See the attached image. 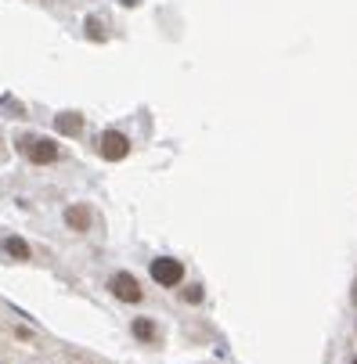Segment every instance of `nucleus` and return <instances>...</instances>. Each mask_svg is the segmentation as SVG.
Here are the masks:
<instances>
[{
  "instance_id": "3",
  "label": "nucleus",
  "mask_w": 357,
  "mask_h": 364,
  "mask_svg": "<svg viewBox=\"0 0 357 364\" xmlns=\"http://www.w3.org/2000/svg\"><path fill=\"white\" fill-rule=\"evenodd\" d=\"M97 151H101V159L119 163V159H127V155H130V141L123 134H116V130H105V134H101V141H97Z\"/></svg>"
},
{
  "instance_id": "8",
  "label": "nucleus",
  "mask_w": 357,
  "mask_h": 364,
  "mask_svg": "<svg viewBox=\"0 0 357 364\" xmlns=\"http://www.w3.org/2000/svg\"><path fill=\"white\" fill-rule=\"evenodd\" d=\"M134 336L144 339V343H159V328L151 325L148 318H137V321H134Z\"/></svg>"
},
{
  "instance_id": "7",
  "label": "nucleus",
  "mask_w": 357,
  "mask_h": 364,
  "mask_svg": "<svg viewBox=\"0 0 357 364\" xmlns=\"http://www.w3.org/2000/svg\"><path fill=\"white\" fill-rule=\"evenodd\" d=\"M55 127H58V134L76 137V134L83 130V116H80V112H62V116H55Z\"/></svg>"
},
{
  "instance_id": "10",
  "label": "nucleus",
  "mask_w": 357,
  "mask_h": 364,
  "mask_svg": "<svg viewBox=\"0 0 357 364\" xmlns=\"http://www.w3.org/2000/svg\"><path fill=\"white\" fill-rule=\"evenodd\" d=\"M8 159V148H4V137H0V163Z\"/></svg>"
},
{
  "instance_id": "5",
  "label": "nucleus",
  "mask_w": 357,
  "mask_h": 364,
  "mask_svg": "<svg viewBox=\"0 0 357 364\" xmlns=\"http://www.w3.org/2000/svg\"><path fill=\"white\" fill-rule=\"evenodd\" d=\"M0 249H4L11 259H22V264H29V259H33V249H29V242H22L18 235H8L4 242H0Z\"/></svg>"
},
{
  "instance_id": "13",
  "label": "nucleus",
  "mask_w": 357,
  "mask_h": 364,
  "mask_svg": "<svg viewBox=\"0 0 357 364\" xmlns=\"http://www.w3.org/2000/svg\"><path fill=\"white\" fill-rule=\"evenodd\" d=\"M353 364H357V360H353Z\"/></svg>"
},
{
  "instance_id": "11",
  "label": "nucleus",
  "mask_w": 357,
  "mask_h": 364,
  "mask_svg": "<svg viewBox=\"0 0 357 364\" xmlns=\"http://www.w3.org/2000/svg\"><path fill=\"white\" fill-rule=\"evenodd\" d=\"M353 306H357V282H353Z\"/></svg>"
},
{
  "instance_id": "2",
  "label": "nucleus",
  "mask_w": 357,
  "mask_h": 364,
  "mask_svg": "<svg viewBox=\"0 0 357 364\" xmlns=\"http://www.w3.org/2000/svg\"><path fill=\"white\" fill-rule=\"evenodd\" d=\"M151 278H156L159 285H166V289H174L184 278V264L181 259H170V256H159V259H151Z\"/></svg>"
},
{
  "instance_id": "12",
  "label": "nucleus",
  "mask_w": 357,
  "mask_h": 364,
  "mask_svg": "<svg viewBox=\"0 0 357 364\" xmlns=\"http://www.w3.org/2000/svg\"><path fill=\"white\" fill-rule=\"evenodd\" d=\"M123 4H127V8H134V4H137V0H123Z\"/></svg>"
},
{
  "instance_id": "4",
  "label": "nucleus",
  "mask_w": 357,
  "mask_h": 364,
  "mask_svg": "<svg viewBox=\"0 0 357 364\" xmlns=\"http://www.w3.org/2000/svg\"><path fill=\"white\" fill-rule=\"evenodd\" d=\"M109 289H112V296H116V299H123V303H141V296H144L134 274H112Z\"/></svg>"
},
{
  "instance_id": "6",
  "label": "nucleus",
  "mask_w": 357,
  "mask_h": 364,
  "mask_svg": "<svg viewBox=\"0 0 357 364\" xmlns=\"http://www.w3.org/2000/svg\"><path fill=\"white\" fill-rule=\"evenodd\" d=\"M65 224H69V231H87L90 228V210H87V205H69V210H65Z\"/></svg>"
},
{
  "instance_id": "1",
  "label": "nucleus",
  "mask_w": 357,
  "mask_h": 364,
  "mask_svg": "<svg viewBox=\"0 0 357 364\" xmlns=\"http://www.w3.org/2000/svg\"><path fill=\"white\" fill-rule=\"evenodd\" d=\"M18 151L36 166H50V163H58V155H62L58 141L40 137V134H18Z\"/></svg>"
},
{
  "instance_id": "9",
  "label": "nucleus",
  "mask_w": 357,
  "mask_h": 364,
  "mask_svg": "<svg viewBox=\"0 0 357 364\" xmlns=\"http://www.w3.org/2000/svg\"><path fill=\"white\" fill-rule=\"evenodd\" d=\"M184 299H188V303H198V299H202V285H191V289H184Z\"/></svg>"
}]
</instances>
